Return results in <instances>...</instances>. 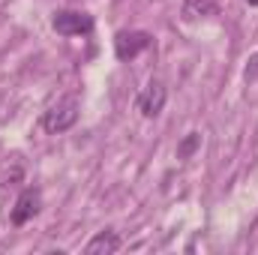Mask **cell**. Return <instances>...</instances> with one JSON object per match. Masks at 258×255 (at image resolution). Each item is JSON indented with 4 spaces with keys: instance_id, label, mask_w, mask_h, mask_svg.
Instances as JSON below:
<instances>
[{
    "instance_id": "obj_1",
    "label": "cell",
    "mask_w": 258,
    "mask_h": 255,
    "mask_svg": "<svg viewBox=\"0 0 258 255\" xmlns=\"http://www.w3.org/2000/svg\"><path fill=\"white\" fill-rule=\"evenodd\" d=\"M75 120H78V99H75V96H63V99H57V102L42 114V129L51 132V135H57V132L72 129Z\"/></svg>"
},
{
    "instance_id": "obj_2",
    "label": "cell",
    "mask_w": 258,
    "mask_h": 255,
    "mask_svg": "<svg viewBox=\"0 0 258 255\" xmlns=\"http://www.w3.org/2000/svg\"><path fill=\"white\" fill-rule=\"evenodd\" d=\"M51 27L60 36H90L93 33V15L78 12V9H60V12H54Z\"/></svg>"
},
{
    "instance_id": "obj_3",
    "label": "cell",
    "mask_w": 258,
    "mask_h": 255,
    "mask_svg": "<svg viewBox=\"0 0 258 255\" xmlns=\"http://www.w3.org/2000/svg\"><path fill=\"white\" fill-rule=\"evenodd\" d=\"M150 42H153V36L147 30H120L114 36V54H117V60H132L144 48H150Z\"/></svg>"
},
{
    "instance_id": "obj_4",
    "label": "cell",
    "mask_w": 258,
    "mask_h": 255,
    "mask_svg": "<svg viewBox=\"0 0 258 255\" xmlns=\"http://www.w3.org/2000/svg\"><path fill=\"white\" fill-rule=\"evenodd\" d=\"M165 99H168V90H165V84L162 81H150L141 93H138V99H135V105H138V111H141V117H156L162 108H165Z\"/></svg>"
},
{
    "instance_id": "obj_5",
    "label": "cell",
    "mask_w": 258,
    "mask_h": 255,
    "mask_svg": "<svg viewBox=\"0 0 258 255\" xmlns=\"http://www.w3.org/2000/svg\"><path fill=\"white\" fill-rule=\"evenodd\" d=\"M39 207H42V192L36 189V186H27V189L18 195V201H15V207H12V225H27L36 213H39Z\"/></svg>"
},
{
    "instance_id": "obj_6",
    "label": "cell",
    "mask_w": 258,
    "mask_h": 255,
    "mask_svg": "<svg viewBox=\"0 0 258 255\" xmlns=\"http://www.w3.org/2000/svg\"><path fill=\"white\" fill-rule=\"evenodd\" d=\"M120 249V237L114 234V231H99L87 246H84V252L87 255H111Z\"/></svg>"
},
{
    "instance_id": "obj_7",
    "label": "cell",
    "mask_w": 258,
    "mask_h": 255,
    "mask_svg": "<svg viewBox=\"0 0 258 255\" xmlns=\"http://www.w3.org/2000/svg\"><path fill=\"white\" fill-rule=\"evenodd\" d=\"M216 9H219L216 0H186V3H183V15H186V21L210 18V15H216Z\"/></svg>"
},
{
    "instance_id": "obj_8",
    "label": "cell",
    "mask_w": 258,
    "mask_h": 255,
    "mask_svg": "<svg viewBox=\"0 0 258 255\" xmlns=\"http://www.w3.org/2000/svg\"><path fill=\"white\" fill-rule=\"evenodd\" d=\"M198 147H201V132H189V135L177 144V159H189V156H195Z\"/></svg>"
},
{
    "instance_id": "obj_9",
    "label": "cell",
    "mask_w": 258,
    "mask_h": 255,
    "mask_svg": "<svg viewBox=\"0 0 258 255\" xmlns=\"http://www.w3.org/2000/svg\"><path fill=\"white\" fill-rule=\"evenodd\" d=\"M243 75H246V81H255L258 78V54L249 57V63H246V72H243Z\"/></svg>"
},
{
    "instance_id": "obj_10",
    "label": "cell",
    "mask_w": 258,
    "mask_h": 255,
    "mask_svg": "<svg viewBox=\"0 0 258 255\" xmlns=\"http://www.w3.org/2000/svg\"><path fill=\"white\" fill-rule=\"evenodd\" d=\"M246 3H249V6H258V0H246Z\"/></svg>"
}]
</instances>
